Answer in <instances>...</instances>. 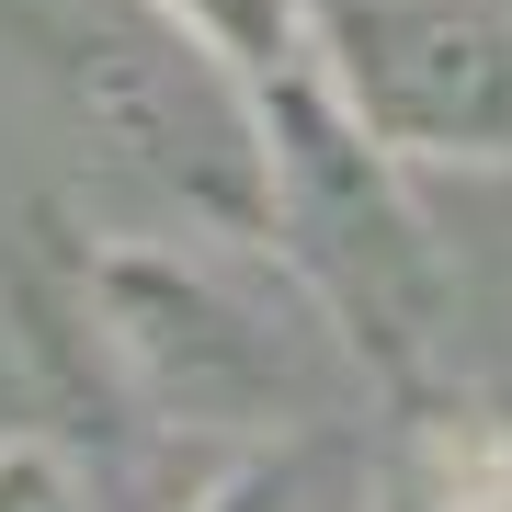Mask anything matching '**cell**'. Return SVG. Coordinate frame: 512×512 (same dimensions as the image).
<instances>
[{
	"instance_id": "obj_1",
	"label": "cell",
	"mask_w": 512,
	"mask_h": 512,
	"mask_svg": "<svg viewBox=\"0 0 512 512\" xmlns=\"http://www.w3.org/2000/svg\"><path fill=\"white\" fill-rule=\"evenodd\" d=\"M262 114V160H274V251L285 274L319 296V319L342 330V353L376 387H433V353L456 330V262H444L433 217L410 205V171L342 114L319 80V46L274 57L239 80Z\"/></svg>"
},
{
	"instance_id": "obj_6",
	"label": "cell",
	"mask_w": 512,
	"mask_h": 512,
	"mask_svg": "<svg viewBox=\"0 0 512 512\" xmlns=\"http://www.w3.org/2000/svg\"><path fill=\"white\" fill-rule=\"evenodd\" d=\"M308 490H319L308 444H239V467L205 478L183 512H308Z\"/></svg>"
},
{
	"instance_id": "obj_5",
	"label": "cell",
	"mask_w": 512,
	"mask_h": 512,
	"mask_svg": "<svg viewBox=\"0 0 512 512\" xmlns=\"http://www.w3.org/2000/svg\"><path fill=\"white\" fill-rule=\"evenodd\" d=\"M365 512H512V410L467 387H410L376 444Z\"/></svg>"
},
{
	"instance_id": "obj_2",
	"label": "cell",
	"mask_w": 512,
	"mask_h": 512,
	"mask_svg": "<svg viewBox=\"0 0 512 512\" xmlns=\"http://www.w3.org/2000/svg\"><path fill=\"white\" fill-rule=\"evenodd\" d=\"M80 319H92L114 387L205 444H285L308 410V353L285 308H251L205 239H92L80 251Z\"/></svg>"
},
{
	"instance_id": "obj_3",
	"label": "cell",
	"mask_w": 512,
	"mask_h": 512,
	"mask_svg": "<svg viewBox=\"0 0 512 512\" xmlns=\"http://www.w3.org/2000/svg\"><path fill=\"white\" fill-rule=\"evenodd\" d=\"M69 103L103 137L114 171H137L148 194L194 205L228 251L274 239V160H262V114L239 92L228 57H205L160 0H137L126 23H103L69 57Z\"/></svg>"
},
{
	"instance_id": "obj_4",
	"label": "cell",
	"mask_w": 512,
	"mask_h": 512,
	"mask_svg": "<svg viewBox=\"0 0 512 512\" xmlns=\"http://www.w3.org/2000/svg\"><path fill=\"white\" fill-rule=\"evenodd\" d=\"M308 46L399 171H512V0H308Z\"/></svg>"
},
{
	"instance_id": "obj_7",
	"label": "cell",
	"mask_w": 512,
	"mask_h": 512,
	"mask_svg": "<svg viewBox=\"0 0 512 512\" xmlns=\"http://www.w3.org/2000/svg\"><path fill=\"white\" fill-rule=\"evenodd\" d=\"M0 512H103L69 444L46 433H0Z\"/></svg>"
}]
</instances>
